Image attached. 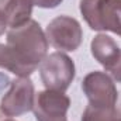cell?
Returning <instances> with one entry per match:
<instances>
[{"label":"cell","mask_w":121,"mask_h":121,"mask_svg":"<svg viewBox=\"0 0 121 121\" xmlns=\"http://www.w3.org/2000/svg\"><path fill=\"white\" fill-rule=\"evenodd\" d=\"M6 45L18 65L20 78H30L48 55L49 42L41 26L35 20H30L17 28H9Z\"/></svg>","instance_id":"1"},{"label":"cell","mask_w":121,"mask_h":121,"mask_svg":"<svg viewBox=\"0 0 121 121\" xmlns=\"http://www.w3.org/2000/svg\"><path fill=\"white\" fill-rule=\"evenodd\" d=\"M79 9L91 30L121 37V0H80Z\"/></svg>","instance_id":"2"},{"label":"cell","mask_w":121,"mask_h":121,"mask_svg":"<svg viewBox=\"0 0 121 121\" xmlns=\"http://www.w3.org/2000/svg\"><path fill=\"white\" fill-rule=\"evenodd\" d=\"M39 76L48 90L65 91L75 79V63L66 54L56 51L39 63Z\"/></svg>","instance_id":"3"},{"label":"cell","mask_w":121,"mask_h":121,"mask_svg":"<svg viewBox=\"0 0 121 121\" xmlns=\"http://www.w3.org/2000/svg\"><path fill=\"white\" fill-rule=\"evenodd\" d=\"M45 35L48 42L60 51H76L83 39L80 23L69 16H58L47 26Z\"/></svg>","instance_id":"4"},{"label":"cell","mask_w":121,"mask_h":121,"mask_svg":"<svg viewBox=\"0 0 121 121\" xmlns=\"http://www.w3.org/2000/svg\"><path fill=\"white\" fill-rule=\"evenodd\" d=\"M35 89L30 78H17L0 100V111L6 117H18L34 107Z\"/></svg>","instance_id":"5"},{"label":"cell","mask_w":121,"mask_h":121,"mask_svg":"<svg viewBox=\"0 0 121 121\" xmlns=\"http://www.w3.org/2000/svg\"><path fill=\"white\" fill-rule=\"evenodd\" d=\"M82 90L86 94L89 104L94 107H116L118 91L111 76L106 72L94 70L85 76Z\"/></svg>","instance_id":"6"},{"label":"cell","mask_w":121,"mask_h":121,"mask_svg":"<svg viewBox=\"0 0 121 121\" xmlns=\"http://www.w3.org/2000/svg\"><path fill=\"white\" fill-rule=\"evenodd\" d=\"M70 100L63 91L45 90L35 93L34 116L37 121H68V110Z\"/></svg>","instance_id":"7"},{"label":"cell","mask_w":121,"mask_h":121,"mask_svg":"<svg viewBox=\"0 0 121 121\" xmlns=\"http://www.w3.org/2000/svg\"><path fill=\"white\" fill-rule=\"evenodd\" d=\"M90 51L93 58L108 72L110 68L118 59L121 48L111 37H108L106 34H97L91 39Z\"/></svg>","instance_id":"8"},{"label":"cell","mask_w":121,"mask_h":121,"mask_svg":"<svg viewBox=\"0 0 121 121\" xmlns=\"http://www.w3.org/2000/svg\"><path fill=\"white\" fill-rule=\"evenodd\" d=\"M32 0H7L1 9L9 28H17L31 20Z\"/></svg>","instance_id":"9"},{"label":"cell","mask_w":121,"mask_h":121,"mask_svg":"<svg viewBox=\"0 0 121 121\" xmlns=\"http://www.w3.org/2000/svg\"><path fill=\"white\" fill-rule=\"evenodd\" d=\"M80 121H121V110L116 107H94L87 106Z\"/></svg>","instance_id":"10"},{"label":"cell","mask_w":121,"mask_h":121,"mask_svg":"<svg viewBox=\"0 0 121 121\" xmlns=\"http://www.w3.org/2000/svg\"><path fill=\"white\" fill-rule=\"evenodd\" d=\"M0 68H4L7 70H10L11 73L17 75L20 78V69L18 65L14 59L11 51L9 49V47L6 44H0Z\"/></svg>","instance_id":"11"},{"label":"cell","mask_w":121,"mask_h":121,"mask_svg":"<svg viewBox=\"0 0 121 121\" xmlns=\"http://www.w3.org/2000/svg\"><path fill=\"white\" fill-rule=\"evenodd\" d=\"M110 75H111V78H113V80H116V82H118L121 83V52H120V56H118V59L117 62L110 68Z\"/></svg>","instance_id":"12"},{"label":"cell","mask_w":121,"mask_h":121,"mask_svg":"<svg viewBox=\"0 0 121 121\" xmlns=\"http://www.w3.org/2000/svg\"><path fill=\"white\" fill-rule=\"evenodd\" d=\"M63 0H32V3L41 9H55Z\"/></svg>","instance_id":"13"},{"label":"cell","mask_w":121,"mask_h":121,"mask_svg":"<svg viewBox=\"0 0 121 121\" xmlns=\"http://www.w3.org/2000/svg\"><path fill=\"white\" fill-rule=\"evenodd\" d=\"M6 28H7L6 18H4V14H3V11H1V9H0V35H1V34H4Z\"/></svg>","instance_id":"14"},{"label":"cell","mask_w":121,"mask_h":121,"mask_svg":"<svg viewBox=\"0 0 121 121\" xmlns=\"http://www.w3.org/2000/svg\"><path fill=\"white\" fill-rule=\"evenodd\" d=\"M6 1H7V0H0V9L4 6V3H6Z\"/></svg>","instance_id":"15"},{"label":"cell","mask_w":121,"mask_h":121,"mask_svg":"<svg viewBox=\"0 0 121 121\" xmlns=\"http://www.w3.org/2000/svg\"><path fill=\"white\" fill-rule=\"evenodd\" d=\"M1 118H3V113L0 111V121H3V120H1Z\"/></svg>","instance_id":"16"},{"label":"cell","mask_w":121,"mask_h":121,"mask_svg":"<svg viewBox=\"0 0 121 121\" xmlns=\"http://www.w3.org/2000/svg\"><path fill=\"white\" fill-rule=\"evenodd\" d=\"M3 121H16V120H11V118H9V120H3Z\"/></svg>","instance_id":"17"}]
</instances>
